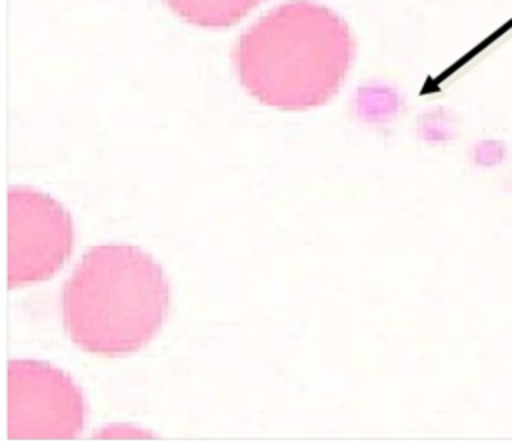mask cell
Here are the masks:
<instances>
[{"label": "cell", "instance_id": "6da1fadb", "mask_svg": "<svg viewBox=\"0 0 512 446\" xmlns=\"http://www.w3.org/2000/svg\"><path fill=\"white\" fill-rule=\"evenodd\" d=\"M354 62V38L328 6L284 2L234 44L232 64L244 90L278 110H308L332 100Z\"/></svg>", "mask_w": 512, "mask_h": 446}, {"label": "cell", "instance_id": "7a4b0ae2", "mask_svg": "<svg viewBox=\"0 0 512 446\" xmlns=\"http://www.w3.org/2000/svg\"><path fill=\"white\" fill-rule=\"evenodd\" d=\"M170 306L162 266L130 244L90 248L62 286L60 308L68 338L84 352L126 356L160 332Z\"/></svg>", "mask_w": 512, "mask_h": 446}, {"label": "cell", "instance_id": "3957f363", "mask_svg": "<svg viewBox=\"0 0 512 446\" xmlns=\"http://www.w3.org/2000/svg\"><path fill=\"white\" fill-rule=\"evenodd\" d=\"M86 406L76 382L42 360H10L6 372L8 440H72Z\"/></svg>", "mask_w": 512, "mask_h": 446}, {"label": "cell", "instance_id": "277c9868", "mask_svg": "<svg viewBox=\"0 0 512 446\" xmlns=\"http://www.w3.org/2000/svg\"><path fill=\"white\" fill-rule=\"evenodd\" d=\"M8 286L52 278L74 246L68 210L52 196L28 186L8 188Z\"/></svg>", "mask_w": 512, "mask_h": 446}, {"label": "cell", "instance_id": "5b68a950", "mask_svg": "<svg viewBox=\"0 0 512 446\" xmlns=\"http://www.w3.org/2000/svg\"><path fill=\"white\" fill-rule=\"evenodd\" d=\"M176 16L202 28H228L266 0H162Z\"/></svg>", "mask_w": 512, "mask_h": 446}]
</instances>
